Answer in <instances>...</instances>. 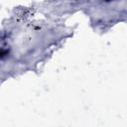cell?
Returning <instances> with one entry per match:
<instances>
[{"mask_svg":"<svg viewBox=\"0 0 127 127\" xmlns=\"http://www.w3.org/2000/svg\"><path fill=\"white\" fill-rule=\"evenodd\" d=\"M7 55V51H3V50H0V58H3L4 56Z\"/></svg>","mask_w":127,"mask_h":127,"instance_id":"obj_1","label":"cell"},{"mask_svg":"<svg viewBox=\"0 0 127 127\" xmlns=\"http://www.w3.org/2000/svg\"><path fill=\"white\" fill-rule=\"evenodd\" d=\"M105 1H107V2H108V1H112V0H105Z\"/></svg>","mask_w":127,"mask_h":127,"instance_id":"obj_2","label":"cell"}]
</instances>
